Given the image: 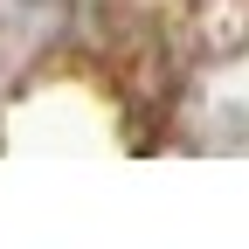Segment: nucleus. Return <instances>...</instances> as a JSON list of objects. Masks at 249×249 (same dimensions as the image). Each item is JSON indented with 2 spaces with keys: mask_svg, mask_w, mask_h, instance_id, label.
Returning <instances> with one entry per match:
<instances>
[]
</instances>
